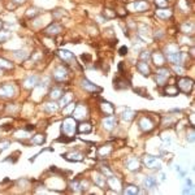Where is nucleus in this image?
Returning a JSON list of instances; mask_svg holds the SVG:
<instances>
[{"mask_svg": "<svg viewBox=\"0 0 195 195\" xmlns=\"http://www.w3.org/2000/svg\"><path fill=\"white\" fill-rule=\"evenodd\" d=\"M138 193H139V189L134 185H129L124 189V194H126V195H135Z\"/></svg>", "mask_w": 195, "mask_h": 195, "instance_id": "30", "label": "nucleus"}, {"mask_svg": "<svg viewBox=\"0 0 195 195\" xmlns=\"http://www.w3.org/2000/svg\"><path fill=\"white\" fill-rule=\"evenodd\" d=\"M139 35H141V37H143L144 39L148 38V35H150V29H148V26L141 25V27H139Z\"/></svg>", "mask_w": 195, "mask_h": 195, "instance_id": "33", "label": "nucleus"}, {"mask_svg": "<svg viewBox=\"0 0 195 195\" xmlns=\"http://www.w3.org/2000/svg\"><path fill=\"white\" fill-rule=\"evenodd\" d=\"M73 115L76 118H85L87 116V108L85 107L83 104H78L76 108H74Z\"/></svg>", "mask_w": 195, "mask_h": 195, "instance_id": "15", "label": "nucleus"}, {"mask_svg": "<svg viewBox=\"0 0 195 195\" xmlns=\"http://www.w3.org/2000/svg\"><path fill=\"white\" fill-rule=\"evenodd\" d=\"M15 95V87L10 83H5L0 86V96L1 98H12Z\"/></svg>", "mask_w": 195, "mask_h": 195, "instance_id": "7", "label": "nucleus"}, {"mask_svg": "<svg viewBox=\"0 0 195 195\" xmlns=\"http://www.w3.org/2000/svg\"><path fill=\"white\" fill-rule=\"evenodd\" d=\"M16 137L17 138H26V137H29V135H27L26 132H17L16 133Z\"/></svg>", "mask_w": 195, "mask_h": 195, "instance_id": "47", "label": "nucleus"}, {"mask_svg": "<svg viewBox=\"0 0 195 195\" xmlns=\"http://www.w3.org/2000/svg\"><path fill=\"white\" fill-rule=\"evenodd\" d=\"M155 4L159 7V8H165L168 5V0H155Z\"/></svg>", "mask_w": 195, "mask_h": 195, "instance_id": "42", "label": "nucleus"}, {"mask_svg": "<svg viewBox=\"0 0 195 195\" xmlns=\"http://www.w3.org/2000/svg\"><path fill=\"white\" fill-rule=\"evenodd\" d=\"M130 8H132L134 12H143L148 8V3L144 1V0H138V1H134L130 4Z\"/></svg>", "mask_w": 195, "mask_h": 195, "instance_id": "12", "label": "nucleus"}, {"mask_svg": "<svg viewBox=\"0 0 195 195\" xmlns=\"http://www.w3.org/2000/svg\"><path fill=\"white\" fill-rule=\"evenodd\" d=\"M61 130L64 133V135L66 137H73L76 133V120L73 117H66L64 118V121L61 124Z\"/></svg>", "mask_w": 195, "mask_h": 195, "instance_id": "1", "label": "nucleus"}, {"mask_svg": "<svg viewBox=\"0 0 195 195\" xmlns=\"http://www.w3.org/2000/svg\"><path fill=\"white\" fill-rule=\"evenodd\" d=\"M57 55L60 56V59H61V60H64V61H66L69 64H74V63H76V59H74L73 52H70V51H66V49H60V51H57Z\"/></svg>", "mask_w": 195, "mask_h": 195, "instance_id": "9", "label": "nucleus"}, {"mask_svg": "<svg viewBox=\"0 0 195 195\" xmlns=\"http://www.w3.org/2000/svg\"><path fill=\"white\" fill-rule=\"evenodd\" d=\"M143 185L146 189H155V187H157V181L154 176H147L143 181Z\"/></svg>", "mask_w": 195, "mask_h": 195, "instance_id": "21", "label": "nucleus"}, {"mask_svg": "<svg viewBox=\"0 0 195 195\" xmlns=\"http://www.w3.org/2000/svg\"><path fill=\"white\" fill-rule=\"evenodd\" d=\"M121 117H122L124 121H132L134 117H135V112L132 111V109H125V111L122 112Z\"/></svg>", "mask_w": 195, "mask_h": 195, "instance_id": "28", "label": "nucleus"}, {"mask_svg": "<svg viewBox=\"0 0 195 195\" xmlns=\"http://www.w3.org/2000/svg\"><path fill=\"white\" fill-rule=\"evenodd\" d=\"M113 86H115L116 90H122V88H127L129 82L122 77H116L115 79H113Z\"/></svg>", "mask_w": 195, "mask_h": 195, "instance_id": "16", "label": "nucleus"}, {"mask_svg": "<svg viewBox=\"0 0 195 195\" xmlns=\"http://www.w3.org/2000/svg\"><path fill=\"white\" fill-rule=\"evenodd\" d=\"M116 125H117V120L113 116H108L103 120V126H104V129H107V130H112Z\"/></svg>", "mask_w": 195, "mask_h": 195, "instance_id": "18", "label": "nucleus"}, {"mask_svg": "<svg viewBox=\"0 0 195 195\" xmlns=\"http://www.w3.org/2000/svg\"><path fill=\"white\" fill-rule=\"evenodd\" d=\"M160 177H161V180H163V181L165 180V174H164V173H161V174H160Z\"/></svg>", "mask_w": 195, "mask_h": 195, "instance_id": "51", "label": "nucleus"}, {"mask_svg": "<svg viewBox=\"0 0 195 195\" xmlns=\"http://www.w3.org/2000/svg\"><path fill=\"white\" fill-rule=\"evenodd\" d=\"M46 141V135L44 134H37L31 138V143L35 144V146H42Z\"/></svg>", "mask_w": 195, "mask_h": 195, "instance_id": "26", "label": "nucleus"}, {"mask_svg": "<svg viewBox=\"0 0 195 195\" xmlns=\"http://www.w3.org/2000/svg\"><path fill=\"white\" fill-rule=\"evenodd\" d=\"M9 142H3V143H0V152L1 151H4V150H7V148L9 147Z\"/></svg>", "mask_w": 195, "mask_h": 195, "instance_id": "45", "label": "nucleus"}, {"mask_svg": "<svg viewBox=\"0 0 195 195\" xmlns=\"http://www.w3.org/2000/svg\"><path fill=\"white\" fill-rule=\"evenodd\" d=\"M15 56H16L17 59H20V60H25V59L27 57V52L24 51V49H22V51H16L15 52Z\"/></svg>", "mask_w": 195, "mask_h": 195, "instance_id": "41", "label": "nucleus"}, {"mask_svg": "<svg viewBox=\"0 0 195 195\" xmlns=\"http://www.w3.org/2000/svg\"><path fill=\"white\" fill-rule=\"evenodd\" d=\"M193 87H194V82L191 78H181L178 81V90L182 91V93L185 94H190L191 91H193Z\"/></svg>", "mask_w": 195, "mask_h": 195, "instance_id": "2", "label": "nucleus"}, {"mask_svg": "<svg viewBox=\"0 0 195 195\" xmlns=\"http://www.w3.org/2000/svg\"><path fill=\"white\" fill-rule=\"evenodd\" d=\"M73 109H74V103H70V105H69V107H68V108L65 109V111H66V112L69 113L70 111H73Z\"/></svg>", "mask_w": 195, "mask_h": 195, "instance_id": "49", "label": "nucleus"}, {"mask_svg": "<svg viewBox=\"0 0 195 195\" xmlns=\"http://www.w3.org/2000/svg\"><path fill=\"white\" fill-rule=\"evenodd\" d=\"M0 26H1V22H0Z\"/></svg>", "mask_w": 195, "mask_h": 195, "instance_id": "53", "label": "nucleus"}, {"mask_svg": "<svg viewBox=\"0 0 195 195\" xmlns=\"http://www.w3.org/2000/svg\"><path fill=\"white\" fill-rule=\"evenodd\" d=\"M166 60L169 63H172L173 65H181L182 63V54L180 51L172 52V54H166Z\"/></svg>", "mask_w": 195, "mask_h": 195, "instance_id": "11", "label": "nucleus"}, {"mask_svg": "<svg viewBox=\"0 0 195 195\" xmlns=\"http://www.w3.org/2000/svg\"><path fill=\"white\" fill-rule=\"evenodd\" d=\"M112 152V147L111 146H103V147H100L99 148V151H98V155L99 156H108L109 154Z\"/></svg>", "mask_w": 195, "mask_h": 195, "instance_id": "31", "label": "nucleus"}, {"mask_svg": "<svg viewBox=\"0 0 195 195\" xmlns=\"http://www.w3.org/2000/svg\"><path fill=\"white\" fill-rule=\"evenodd\" d=\"M151 59L154 60L155 65H157V66H163V64L165 63V56L160 54V52H155L154 55H151Z\"/></svg>", "mask_w": 195, "mask_h": 195, "instance_id": "22", "label": "nucleus"}, {"mask_svg": "<svg viewBox=\"0 0 195 195\" xmlns=\"http://www.w3.org/2000/svg\"><path fill=\"white\" fill-rule=\"evenodd\" d=\"M141 61H148V60L151 59V54H150V51H142L141 52Z\"/></svg>", "mask_w": 195, "mask_h": 195, "instance_id": "38", "label": "nucleus"}, {"mask_svg": "<svg viewBox=\"0 0 195 195\" xmlns=\"http://www.w3.org/2000/svg\"><path fill=\"white\" fill-rule=\"evenodd\" d=\"M60 31H61V26L57 25V24H52V25H49L47 29L44 30V33L48 34V35H57Z\"/></svg>", "mask_w": 195, "mask_h": 195, "instance_id": "23", "label": "nucleus"}, {"mask_svg": "<svg viewBox=\"0 0 195 195\" xmlns=\"http://www.w3.org/2000/svg\"><path fill=\"white\" fill-rule=\"evenodd\" d=\"M37 85H38L37 76H30V77H27L26 79L24 81V86L26 88H33V87L37 86Z\"/></svg>", "mask_w": 195, "mask_h": 195, "instance_id": "24", "label": "nucleus"}, {"mask_svg": "<svg viewBox=\"0 0 195 195\" xmlns=\"http://www.w3.org/2000/svg\"><path fill=\"white\" fill-rule=\"evenodd\" d=\"M103 16H104V20H111V18H115L116 12L115 10H112V9H104Z\"/></svg>", "mask_w": 195, "mask_h": 195, "instance_id": "35", "label": "nucleus"}, {"mask_svg": "<svg viewBox=\"0 0 195 195\" xmlns=\"http://www.w3.org/2000/svg\"><path fill=\"white\" fill-rule=\"evenodd\" d=\"M70 100H72V95H70V94L63 95V96H61V102H60V105H61V107H66L68 104H70Z\"/></svg>", "mask_w": 195, "mask_h": 195, "instance_id": "34", "label": "nucleus"}, {"mask_svg": "<svg viewBox=\"0 0 195 195\" xmlns=\"http://www.w3.org/2000/svg\"><path fill=\"white\" fill-rule=\"evenodd\" d=\"M82 87L85 91H87V93H91V94H95V93H100L102 91V87L96 86L95 83H93L91 81H88L87 78H83L82 79Z\"/></svg>", "mask_w": 195, "mask_h": 195, "instance_id": "5", "label": "nucleus"}, {"mask_svg": "<svg viewBox=\"0 0 195 195\" xmlns=\"http://www.w3.org/2000/svg\"><path fill=\"white\" fill-rule=\"evenodd\" d=\"M104 174H100V173H98V172H95L94 174H93V180H94V183L96 186H99L100 189H104V186H105V178H104Z\"/></svg>", "mask_w": 195, "mask_h": 195, "instance_id": "17", "label": "nucleus"}, {"mask_svg": "<svg viewBox=\"0 0 195 195\" xmlns=\"http://www.w3.org/2000/svg\"><path fill=\"white\" fill-rule=\"evenodd\" d=\"M169 78V69H166V68H160L156 72V83L159 85V86H164L165 82H166V79Z\"/></svg>", "mask_w": 195, "mask_h": 195, "instance_id": "3", "label": "nucleus"}, {"mask_svg": "<svg viewBox=\"0 0 195 195\" xmlns=\"http://www.w3.org/2000/svg\"><path fill=\"white\" fill-rule=\"evenodd\" d=\"M156 16L160 17V18H163V20H166V18H169V17L172 16V10L165 9V8H159L157 10H156Z\"/></svg>", "mask_w": 195, "mask_h": 195, "instance_id": "25", "label": "nucleus"}, {"mask_svg": "<svg viewBox=\"0 0 195 195\" xmlns=\"http://www.w3.org/2000/svg\"><path fill=\"white\" fill-rule=\"evenodd\" d=\"M57 105L55 104V103H47V104L44 105V109H46V112H48V113H51V112H56L57 111Z\"/></svg>", "mask_w": 195, "mask_h": 195, "instance_id": "37", "label": "nucleus"}, {"mask_svg": "<svg viewBox=\"0 0 195 195\" xmlns=\"http://www.w3.org/2000/svg\"><path fill=\"white\" fill-rule=\"evenodd\" d=\"M139 127H141L142 132L148 133V132H151V130L155 127V122L152 121L151 117H148V116L142 117L141 121H139Z\"/></svg>", "mask_w": 195, "mask_h": 195, "instance_id": "4", "label": "nucleus"}, {"mask_svg": "<svg viewBox=\"0 0 195 195\" xmlns=\"http://www.w3.org/2000/svg\"><path fill=\"white\" fill-rule=\"evenodd\" d=\"M1 68H4V69H12L13 68V64L9 63L8 60L0 57V69H1Z\"/></svg>", "mask_w": 195, "mask_h": 195, "instance_id": "36", "label": "nucleus"}, {"mask_svg": "<svg viewBox=\"0 0 195 195\" xmlns=\"http://www.w3.org/2000/svg\"><path fill=\"white\" fill-rule=\"evenodd\" d=\"M63 90L60 87H55V88H52L51 90V94H49V96H51L52 99H59V98H61L63 96Z\"/></svg>", "mask_w": 195, "mask_h": 195, "instance_id": "32", "label": "nucleus"}, {"mask_svg": "<svg viewBox=\"0 0 195 195\" xmlns=\"http://www.w3.org/2000/svg\"><path fill=\"white\" fill-rule=\"evenodd\" d=\"M135 93H139L142 96H147V90H144V88H135Z\"/></svg>", "mask_w": 195, "mask_h": 195, "instance_id": "46", "label": "nucleus"}, {"mask_svg": "<svg viewBox=\"0 0 195 195\" xmlns=\"http://www.w3.org/2000/svg\"><path fill=\"white\" fill-rule=\"evenodd\" d=\"M108 183H109V186H111V189L115 190V193H117L118 189L121 187V181L115 176H108Z\"/></svg>", "mask_w": 195, "mask_h": 195, "instance_id": "19", "label": "nucleus"}, {"mask_svg": "<svg viewBox=\"0 0 195 195\" xmlns=\"http://www.w3.org/2000/svg\"><path fill=\"white\" fill-rule=\"evenodd\" d=\"M100 109H102V112L107 116H112L113 113H115V105L107 100H100Z\"/></svg>", "mask_w": 195, "mask_h": 195, "instance_id": "10", "label": "nucleus"}, {"mask_svg": "<svg viewBox=\"0 0 195 195\" xmlns=\"http://www.w3.org/2000/svg\"><path fill=\"white\" fill-rule=\"evenodd\" d=\"M29 17H33V16H35V15H39V10L37 9V8H30L29 10H27V13H26Z\"/></svg>", "mask_w": 195, "mask_h": 195, "instance_id": "44", "label": "nucleus"}, {"mask_svg": "<svg viewBox=\"0 0 195 195\" xmlns=\"http://www.w3.org/2000/svg\"><path fill=\"white\" fill-rule=\"evenodd\" d=\"M0 74H1V69H0Z\"/></svg>", "mask_w": 195, "mask_h": 195, "instance_id": "52", "label": "nucleus"}, {"mask_svg": "<svg viewBox=\"0 0 195 195\" xmlns=\"http://www.w3.org/2000/svg\"><path fill=\"white\" fill-rule=\"evenodd\" d=\"M178 93H180V90L173 83H171L169 86L165 87V95H169V96H176V95H178Z\"/></svg>", "mask_w": 195, "mask_h": 195, "instance_id": "27", "label": "nucleus"}, {"mask_svg": "<svg viewBox=\"0 0 195 195\" xmlns=\"http://www.w3.org/2000/svg\"><path fill=\"white\" fill-rule=\"evenodd\" d=\"M125 164H126V168L129 169V171L135 172V171H139V169H141V161H139V159H137V157L126 159Z\"/></svg>", "mask_w": 195, "mask_h": 195, "instance_id": "8", "label": "nucleus"}, {"mask_svg": "<svg viewBox=\"0 0 195 195\" xmlns=\"http://www.w3.org/2000/svg\"><path fill=\"white\" fill-rule=\"evenodd\" d=\"M137 69H138V72H139L142 76H144V77L150 76V68H148V65H147L146 61H139V63H138L137 64Z\"/></svg>", "mask_w": 195, "mask_h": 195, "instance_id": "20", "label": "nucleus"}, {"mask_svg": "<svg viewBox=\"0 0 195 195\" xmlns=\"http://www.w3.org/2000/svg\"><path fill=\"white\" fill-rule=\"evenodd\" d=\"M144 164L151 169H160L161 168L160 160H159L156 156H151V155H147L146 157H144Z\"/></svg>", "mask_w": 195, "mask_h": 195, "instance_id": "6", "label": "nucleus"}, {"mask_svg": "<svg viewBox=\"0 0 195 195\" xmlns=\"http://www.w3.org/2000/svg\"><path fill=\"white\" fill-rule=\"evenodd\" d=\"M174 72H176V74H178V76H182L183 73H185V69L182 68V66H180V65H174Z\"/></svg>", "mask_w": 195, "mask_h": 195, "instance_id": "43", "label": "nucleus"}, {"mask_svg": "<svg viewBox=\"0 0 195 195\" xmlns=\"http://www.w3.org/2000/svg\"><path fill=\"white\" fill-rule=\"evenodd\" d=\"M13 1H16V3H18V4H22V3L25 1V0H13Z\"/></svg>", "mask_w": 195, "mask_h": 195, "instance_id": "50", "label": "nucleus"}, {"mask_svg": "<svg viewBox=\"0 0 195 195\" xmlns=\"http://www.w3.org/2000/svg\"><path fill=\"white\" fill-rule=\"evenodd\" d=\"M93 130V125L88 122H82L78 125V132L79 133H91Z\"/></svg>", "mask_w": 195, "mask_h": 195, "instance_id": "29", "label": "nucleus"}, {"mask_svg": "<svg viewBox=\"0 0 195 195\" xmlns=\"http://www.w3.org/2000/svg\"><path fill=\"white\" fill-rule=\"evenodd\" d=\"M120 55H126L127 54V47H125V46H122L121 48H120Z\"/></svg>", "mask_w": 195, "mask_h": 195, "instance_id": "48", "label": "nucleus"}, {"mask_svg": "<svg viewBox=\"0 0 195 195\" xmlns=\"http://www.w3.org/2000/svg\"><path fill=\"white\" fill-rule=\"evenodd\" d=\"M54 77L57 81H65L68 78V70H66L64 66H57L54 70Z\"/></svg>", "mask_w": 195, "mask_h": 195, "instance_id": "13", "label": "nucleus"}, {"mask_svg": "<svg viewBox=\"0 0 195 195\" xmlns=\"http://www.w3.org/2000/svg\"><path fill=\"white\" fill-rule=\"evenodd\" d=\"M65 160H68V161H74V163H77V161H82L83 160V155L81 154V152H69V154H64L61 155Z\"/></svg>", "mask_w": 195, "mask_h": 195, "instance_id": "14", "label": "nucleus"}, {"mask_svg": "<svg viewBox=\"0 0 195 195\" xmlns=\"http://www.w3.org/2000/svg\"><path fill=\"white\" fill-rule=\"evenodd\" d=\"M182 33H185V34H189V33H191V31H193V25L191 24H183L182 25Z\"/></svg>", "mask_w": 195, "mask_h": 195, "instance_id": "40", "label": "nucleus"}, {"mask_svg": "<svg viewBox=\"0 0 195 195\" xmlns=\"http://www.w3.org/2000/svg\"><path fill=\"white\" fill-rule=\"evenodd\" d=\"M177 51H178L177 44H168L165 47V52H166V54H172V52H177Z\"/></svg>", "mask_w": 195, "mask_h": 195, "instance_id": "39", "label": "nucleus"}]
</instances>
